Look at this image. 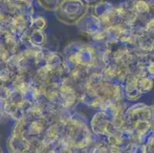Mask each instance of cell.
<instances>
[{
	"label": "cell",
	"instance_id": "obj_2",
	"mask_svg": "<svg viewBox=\"0 0 154 153\" xmlns=\"http://www.w3.org/2000/svg\"><path fill=\"white\" fill-rule=\"evenodd\" d=\"M38 2L46 10H57L64 0H38Z\"/></svg>",
	"mask_w": 154,
	"mask_h": 153
},
{
	"label": "cell",
	"instance_id": "obj_1",
	"mask_svg": "<svg viewBox=\"0 0 154 153\" xmlns=\"http://www.w3.org/2000/svg\"><path fill=\"white\" fill-rule=\"evenodd\" d=\"M56 11L59 20L68 24H75L85 15L88 5L82 0H64Z\"/></svg>",
	"mask_w": 154,
	"mask_h": 153
}]
</instances>
